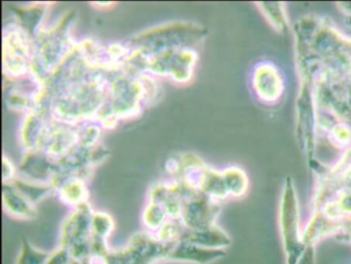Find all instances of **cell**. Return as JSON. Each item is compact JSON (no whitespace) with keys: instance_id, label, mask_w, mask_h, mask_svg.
Returning a JSON list of instances; mask_svg holds the SVG:
<instances>
[{"instance_id":"1","label":"cell","mask_w":351,"mask_h":264,"mask_svg":"<svg viewBox=\"0 0 351 264\" xmlns=\"http://www.w3.org/2000/svg\"><path fill=\"white\" fill-rule=\"evenodd\" d=\"M280 228L287 255V264L299 263L308 247L304 243L300 229L299 206L295 186L291 178L285 181L281 196Z\"/></svg>"},{"instance_id":"2","label":"cell","mask_w":351,"mask_h":264,"mask_svg":"<svg viewBox=\"0 0 351 264\" xmlns=\"http://www.w3.org/2000/svg\"><path fill=\"white\" fill-rule=\"evenodd\" d=\"M295 108L298 143L308 159H312L317 142L318 128L315 85L310 79H302Z\"/></svg>"},{"instance_id":"3","label":"cell","mask_w":351,"mask_h":264,"mask_svg":"<svg viewBox=\"0 0 351 264\" xmlns=\"http://www.w3.org/2000/svg\"><path fill=\"white\" fill-rule=\"evenodd\" d=\"M252 89L258 101L266 105H275L280 101L285 91V79L272 63H258L252 72Z\"/></svg>"},{"instance_id":"4","label":"cell","mask_w":351,"mask_h":264,"mask_svg":"<svg viewBox=\"0 0 351 264\" xmlns=\"http://www.w3.org/2000/svg\"><path fill=\"white\" fill-rule=\"evenodd\" d=\"M219 213L217 200L207 196L202 192L186 200L182 210V220L186 228L200 230L215 225V219Z\"/></svg>"},{"instance_id":"5","label":"cell","mask_w":351,"mask_h":264,"mask_svg":"<svg viewBox=\"0 0 351 264\" xmlns=\"http://www.w3.org/2000/svg\"><path fill=\"white\" fill-rule=\"evenodd\" d=\"M225 255V250L207 249L182 239L172 247L167 260L207 264L221 259Z\"/></svg>"},{"instance_id":"6","label":"cell","mask_w":351,"mask_h":264,"mask_svg":"<svg viewBox=\"0 0 351 264\" xmlns=\"http://www.w3.org/2000/svg\"><path fill=\"white\" fill-rule=\"evenodd\" d=\"M182 239L207 249L223 250L231 243L229 235L217 225L200 230H191L186 228Z\"/></svg>"},{"instance_id":"7","label":"cell","mask_w":351,"mask_h":264,"mask_svg":"<svg viewBox=\"0 0 351 264\" xmlns=\"http://www.w3.org/2000/svg\"><path fill=\"white\" fill-rule=\"evenodd\" d=\"M3 204L8 212L18 218L32 219L36 216L34 204L20 194L15 186H3Z\"/></svg>"},{"instance_id":"8","label":"cell","mask_w":351,"mask_h":264,"mask_svg":"<svg viewBox=\"0 0 351 264\" xmlns=\"http://www.w3.org/2000/svg\"><path fill=\"white\" fill-rule=\"evenodd\" d=\"M200 190L213 200H225L229 196L223 173L205 169L200 180Z\"/></svg>"},{"instance_id":"9","label":"cell","mask_w":351,"mask_h":264,"mask_svg":"<svg viewBox=\"0 0 351 264\" xmlns=\"http://www.w3.org/2000/svg\"><path fill=\"white\" fill-rule=\"evenodd\" d=\"M256 5L273 29L280 32V34H283L289 29V18H287L285 5L276 3H256Z\"/></svg>"},{"instance_id":"10","label":"cell","mask_w":351,"mask_h":264,"mask_svg":"<svg viewBox=\"0 0 351 264\" xmlns=\"http://www.w3.org/2000/svg\"><path fill=\"white\" fill-rule=\"evenodd\" d=\"M229 196L241 198L247 192L250 181L245 172L239 167H230L223 172Z\"/></svg>"},{"instance_id":"11","label":"cell","mask_w":351,"mask_h":264,"mask_svg":"<svg viewBox=\"0 0 351 264\" xmlns=\"http://www.w3.org/2000/svg\"><path fill=\"white\" fill-rule=\"evenodd\" d=\"M49 256L50 253L36 249L27 239H24L16 264H47Z\"/></svg>"},{"instance_id":"12","label":"cell","mask_w":351,"mask_h":264,"mask_svg":"<svg viewBox=\"0 0 351 264\" xmlns=\"http://www.w3.org/2000/svg\"><path fill=\"white\" fill-rule=\"evenodd\" d=\"M15 183V187L17 188L18 192L23 194L32 204H34L48 196L52 189L49 185H38L36 183L19 181V180Z\"/></svg>"},{"instance_id":"13","label":"cell","mask_w":351,"mask_h":264,"mask_svg":"<svg viewBox=\"0 0 351 264\" xmlns=\"http://www.w3.org/2000/svg\"><path fill=\"white\" fill-rule=\"evenodd\" d=\"M114 229V221L106 213L96 212L92 215V235L108 239Z\"/></svg>"},{"instance_id":"14","label":"cell","mask_w":351,"mask_h":264,"mask_svg":"<svg viewBox=\"0 0 351 264\" xmlns=\"http://www.w3.org/2000/svg\"><path fill=\"white\" fill-rule=\"evenodd\" d=\"M61 196L63 200L69 204H75L77 207L86 204L87 192L81 182H69L61 188Z\"/></svg>"},{"instance_id":"15","label":"cell","mask_w":351,"mask_h":264,"mask_svg":"<svg viewBox=\"0 0 351 264\" xmlns=\"http://www.w3.org/2000/svg\"><path fill=\"white\" fill-rule=\"evenodd\" d=\"M166 215L167 213L160 204L152 202L145 209L143 221L149 228L153 229V230H159L166 222Z\"/></svg>"},{"instance_id":"16","label":"cell","mask_w":351,"mask_h":264,"mask_svg":"<svg viewBox=\"0 0 351 264\" xmlns=\"http://www.w3.org/2000/svg\"><path fill=\"white\" fill-rule=\"evenodd\" d=\"M73 261V257L71 250L64 246H60L58 249L50 254L47 264H71Z\"/></svg>"},{"instance_id":"17","label":"cell","mask_w":351,"mask_h":264,"mask_svg":"<svg viewBox=\"0 0 351 264\" xmlns=\"http://www.w3.org/2000/svg\"><path fill=\"white\" fill-rule=\"evenodd\" d=\"M298 264H314V248L308 247Z\"/></svg>"},{"instance_id":"18","label":"cell","mask_w":351,"mask_h":264,"mask_svg":"<svg viewBox=\"0 0 351 264\" xmlns=\"http://www.w3.org/2000/svg\"><path fill=\"white\" fill-rule=\"evenodd\" d=\"M336 7L343 15L347 17H351V3H337Z\"/></svg>"},{"instance_id":"19","label":"cell","mask_w":351,"mask_h":264,"mask_svg":"<svg viewBox=\"0 0 351 264\" xmlns=\"http://www.w3.org/2000/svg\"><path fill=\"white\" fill-rule=\"evenodd\" d=\"M71 264H88L86 261H80V260L73 259V263Z\"/></svg>"}]
</instances>
